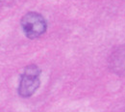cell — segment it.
<instances>
[{"label":"cell","instance_id":"1","mask_svg":"<svg viewBox=\"0 0 125 112\" xmlns=\"http://www.w3.org/2000/svg\"><path fill=\"white\" fill-rule=\"evenodd\" d=\"M21 28L27 38L37 39L45 33L47 23L45 18L42 15L31 12L22 17Z\"/></svg>","mask_w":125,"mask_h":112},{"label":"cell","instance_id":"2","mask_svg":"<svg viewBox=\"0 0 125 112\" xmlns=\"http://www.w3.org/2000/svg\"><path fill=\"white\" fill-rule=\"evenodd\" d=\"M41 70L36 65H29L24 69L18 87V93L21 97H31L40 86Z\"/></svg>","mask_w":125,"mask_h":112}]
</instances>
